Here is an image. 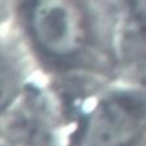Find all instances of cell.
<instances>
[{"label":"cell","instance_id":"obj_1","mask_svg":"<svg viewBox=\"0 0 146 146\" xmlns=\"http://www.w3.org/2000/svg\"><path fill=\"white\" fill-rule=\"evenodd\" d=\"M29 25L40 51L55 59L78 54L88 39V22L77 0H34Z\"/></svg>","mask_w":146,"mask_h":146},{"label":"cell","instance_id":"obj_2","mask_svg":"<svg viewBox=\"0 0 146 146\" xmlns=\"http://www.w3.org/2000/svg\"><path fill=\"white\" fill-rule=\"evenodd\" d=\"M143 107L132 95L116 94L95 107L84 131V146H124L138 133Z\"/></svg>","mask_w":146,"mask_h":146}]
</instances>
